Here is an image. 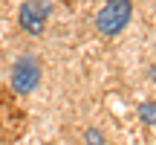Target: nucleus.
Returning <instances> with one entry per match:
<instances>
[{"instance_id": "f257e3e1", "label": "nucleus", "mask_w": 156, "mask_h": 145, "mask_svg": "<svg viewBox=\"0 0 156 145\" xmlns=\"http://www.w3.org/2000/svg\"><path fill=\"white\" fill-rule=\"evenodd\" d=\"M130 15H133L130 0H107L101 6V12L95 15V26L101 35H119L130 23Z\"/></svg>"}, {"instance_id": "f03ea898", "label": "nucleus", "mask_w": 156, "mask_h": 145, "mask_svg": "<svg viewBox=\"0 0 156 145\" xmlns=\"http://www.w3.org/2000/svg\"><path fill=\"white\" fill-rule=\"evenodd\" d=\"M12 90L15 93H32L35 87L41 84V64L35 55H23L15 61V67H12Z\"/></svg>"}, {"instance_id": "7ed1b4c3", "label": "nucleus", "mask_w": 156, "mask_h": 145, "mask_svg": "<svg viewBox=\"0 0 156 145\" xmlns=\"http://www.w3.org/2000/svg\"><path fill=\"white\" fill-rule=\"evenodd\" d=\"M20 122H23V113L17 110L12 93L0 90V145H9L12 142V136H6V131L15 134V136L20 134Z\"/></svg>"}, {"instance_id": "20e7f679", "label": "nucleus", "mask_w": 156, "mask_h": 145, "mask_svg": "<svg viewBox=\"0 0 156 145\" xmlns=\"http://www.w3.org/2000/svg\"><path fill=\"white\" fill-rule=\"evenodd\" d=\"M20 26L26 29L29 35H44V26H46V15H41L38 9H32L29 3H23L20 6Z\"/></svg>"}, {"instance_id": "39448f33", "label": "nucleus", "mask_w": 156, "mask_h": 145, "mask_svg": "<svg viewBox=\"0 0 156 145\" xmlns=\"http://www.w3.org/2000/svg\"><path fill=\"white\" fill-rule=\"evenodd\" d=\"M139 119L145 125H156V102H145L139 107Z\"/></svg>"}, {"instance_id": "423d86ee", "label": "nucleus", "mask_w": 156, "mask_h": 145, "mask_svg": "<svg viewBox=\"0 0 156 145\" xmlns=\"http://www.w3.org/2000/svg\"><path fill=\"white\" fill-rule=\"evenodd\" d=\"M29 6H32V9H38L41 15H46L49 17V12H52V0H26Z\"/></svg>"}, {"instance_id": "0eeeda50", "label": "nucleus", "mask_w": 156, "mask_h": 145, "mask_svg": "<svg viewBox=\"0 0 156 145\" xmlns=\"http://www.w3.org/2000/svg\"><path fill=\"white\" fill-rule=\"evenodd\" d=\"M84 142H87V145H104V136H101V131L90 128L87 134H84Z\"/></svg>"}, {"instance_id": "6e6552de", "label": "nucleus", "mask_w": 156, "mask_h": 145, "mask_svg": "<svg viewBox=\"0 0 156 145\" xmlns=\"http://www.w3.org/2000/svg\"><path fill=\"white\" fill-rule=\"evenodd\" d=\"M151 76H153V78H156V67H153V70H151Z\"/></svg>"}]
</instances>
